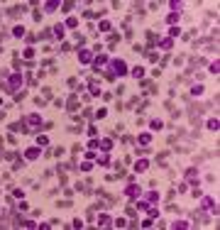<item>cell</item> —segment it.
Returning a JSON list of instances; mask_svg holds the SVG:
<instances>
[{
  "label": "cell",
  "instance_id": "cell-4",
  "mask_svg": "<svg viewBox=\"0 0 220 230\" xmlns=\"http://www.w3.org/2000/svg\"><path fill=\"white\" fill-rule=\"evenodd\" d=\"M78 59H81V64H90V59H93V54H90L88 49H81V51H78Z\"/></svg>",
  "mask_w": 220,
  "mask_h": 230
},
{
  "label": "cell",
  "instance_id": "cell-21",
  "mask_svg": "<svg viewBox=\"0 0 220 230\" xmlns=\"http://www.w3.org/2000/svg\"><path fill=\"white\" fill-rule=\"evenodd\" d=\"M132 73H135V76H137V79H139V76L144 73V69H142V66H135V71H132Z\"/></svg>",
  "mask_w": 220,
  "mask_h": 230
},
{
  "label": "cell",
  "instance_id": "cell-13",
  "mask_svg": "<svg viewBox=\"0 0 220 230\" xmlns=\"http://www.w3.org/2000/svg\"><path fill=\"white\" fill-rule=\"evenodd\" d=\"M208 127H210V130H218V127H220V123H218V118H213V120H208Z\"/></svg>",
  "mask_w": 220,
  "mask_h": 230
},
{
  "label": "cell",
  "instance_id": "cell-6",
  "mask_svg": "<svg viewBox=\"0 0 220 230\" xmlns=\"http://www.w3.org/2000/svg\"><path fill=\"white\" fill-rule=\"evenodd\" d=\"M135 169H137V171H147V169H149V162H147V159H139V162L135 164Z\"/></svg>",
  "mask_w": 220,
  "mask_h": 230
},
{
  "label": "cell",
  "instance_id": "cell-18",
  "mask_svg": "<svg viewBox=\"0 0 220 230\" xmlns=\"http://www.w3.org/2000/svg\"><path fill=\"white\" fill-rule=\"evenodd\" d=\"M98 27H100V30H103V32H108V30H110V22H108V20H103V22H100V25H98Z\"/></svg>",
  "mask_w": 220,
  "mask_h": 230
},
{
  "label": "cell",
  "instance_id": "cell-1",
  "mask_svg": "<svg viewBox=\"0 0 220 230\" xmlns=\"http://www.w3.org/2000/svg\"><path fill=\"white\" fill-rule=\"evenodd\" d=\"M110 71H113V76H110V79H115V76H122L125 71H127V66H125V61H110Z\"/></svg>",
  "mask_w": 220,
  "mask_h": 230
},
{
  "label": "cell",
  "instance_id": "cell-22",
  "mask_svg": "<svg viewBox=\"0 0 220 230\" xmlns=\"http://www.w3.org/2000/svg\"><path fill=\"white\" fill-rule=\"evenodd\" d=\"M210 71H213V73H218V71H220V64H218V61H213V64H210Z\"/></svg>",
  "mask_w": 220,
  "mask_h": 230
},
{
  "label": "cell",
  "instance_id": "cell-23",
  "mask_svg": "<svg viewBox=\"0 0 220 230\" xmlns=\"http://www.w3.org/2000/svg\"><path fill=\"white\" fill-rule=\"evenodd\" d=\"M152 130H161V120H152Z\"/></svg>",
  "mask_w": 220,
  "mask_h": 230
},
{
  "label": "cell",
  "instance_id": "cell-15",
  "mask_svg": "<svg viewBox=\"0 0 220 230\" xmlns=\"http://www.w3.org/2000/svg\"><path fill=\"white\" fill-rule=\"evenodd\" d=\"M76 25H78V20H76V17H69V20H66V27H71V30L76 27Z\"/></svg>",
  "mask_w": 220,
  "mask_h": 230
},
{
  "label": "cell",
  "instance_id": "cell-3",
  "mask_svg": "<svg viewBox=\"0 0 220 230\" xmlns=\"http://www.w3.org/2000/svg\"><path fill=\"white\" fill-rule=\"evenodd\" d=\"M125 194H127V196H130V198H137V196L142 194V191H139V186H137V184H130V186H127V188H125Z\"/></svg>",
  "mask_w": 220,
  "mask_h": 230
},
{
  "label": "cell",
  "instance_id": "cell-7",
  "mask_svg": "<svg viewBox=\"0 0 220 230\" xmlns=\"http://www.w3.org/2000/svg\"><path fill=\"white\" fill-rule=\"evenodd\" d=\"M25 154H27V159H37V157H39V149H37V147H29Z\"/></svg>",
  "mask_w": 220,
  "mask_h": 230
},
{
  "label": "cell",
  "instance_id": "cell-14",
  "mask_svg": "<svg viewBox=\"0 0 220 230\" xmlns=\"http://www.w3.org/2000/svg\"><path fill=\"white\" fill-rule=\"evenodd\" d=\"M98 225H110V218L108 216H98Z\"/></svg>",
  "mask_w": 220,
  "mask_h": 230
},
{
  "label": "cell",
  "instance_id": "cell-8",
  "mask_svg": "<svg viewBox=\"0 0 220 230\" xmlns=\"http://www.w3.org/2000/svg\"><path fill=\"white\" fill-rule=\"evenodd\" d=\"M171 42H174L171 37H167V39H161V42H159V47H161V49H169V47H171Z\"/></svg>",
  "mask_w": 220,
  "mask_h": 230
},
{
  "label": "cell",
  "instance_id": "cell-10",
  "mask_svg": "<svg viewBox=\"0 0 220 230\" xmlns=\"http://www.w3.org/2000/svg\"><path fill=\"white\" fill-rule=\"evenodd\" d=\"M159 201V194H147V201L144 203H157Z\"/></svg>",
  "mask_w": 220,
  "mask_h": 230
},
{
  "label": "cell",
  "instance_id": "cell-20",
  "mask_svg": "<svg viewBox=\"0 0 220 230\" xmlns=\"http://www.w3.org/2000/svg\"><path fill=\"white\" fill-rule=\"evenodd\" d=\"M90 93H93V95H98V93H100V88H98V83H90Z\"/></svg>",
  "mask_w": 220,
  "mask_h": 230
},
{
  "label": "cell",
  "instance_id": "cell-19",
  "mask_svg": "<svg viewBox=\"0 0 220 230\" xmlns=\"http://www.w3.org/2000/svg\"><path fill=\"white\" fill-rule=\"evenodd\" d=\"M12 34H15V37H22V34H25V30H22V27H15V30H12Z\"/></svg>",
  "mask_w": 220,
  "mask_h": 230
},
{
  "label": "cell",
  "instance_id": "cell-2",
  "mask_svg": "<svg viewBox=\"0 0 220 230\" xmlns=\"http://www.w3.org/2000/svg\"><path fill=\"white\" fill-rule=\"evenodd\" d=\"M20 86H22V76H20V73H12L10 79H8V88L17 91V88H20Z\"/></svg>",
  "mask_w": 220,
  "mask_h": 230
},
{
  "label": "cell",
  "instance_id": "cell-5",
  "mask_svg": "<svg viewBox=\"0 0 220 230\" xmlns=\"http://www.w3.org/2000/svg\"><path fill=\"white\" fill-rule=\"evenodd\" d=\"M39 123H42V118H39V115H29V118H27V125H29V127H37Z\"/></svg>",
  "mask_w": 220,
  "mask_h": 230
},
{
  "label": "cell",
  "instance_id": "cell-9",
  "mask_svg": "<svg viewBox=\"0 0 220 230\" xmlns=\"http://www.w3.org/2000/svg\"><path fill=\"white\" fill-rule=\"evenodd\" d=\"M149 142H152V135H147V132L139 135V145H149Z\"/></svg>",
  "mask_w": 220,
  "mask_h": 230
},
{
  "label": "cell",
  "instance_id": "cell-11",
  "mask_svg": "<svg viewBox=\"0 0 220 230\" xmlns=\"http://www.w3.org/2000/svg\"><path fill=\"white\" fill-rule=\"evenodd\" d=\"M105 64H108L105 56H98V59H96V69H100V66H105Z\"/></svg>",
  "mask_w": 220,
  "mask_h": 230
},
{
  "label": "cell",
  "instance_id": "cell-17",
  "mask_svg": "<svg viewBox=\"0 0 220 230\" xmlns=\"http://www.w3.org/2000/svg\"><path fill=\"white\" fill-rule=\"evenodd\" d=\"M174 228H179V230H186V228H188V223H183V220H179V223H174Z\"/></svg>",
  "mask_w": 220,
  "mask_h": 230
},
{
  "label": "cell",
  "instance_id": "cell-12",
  "mask_svg": "<svg viewBox=\"0 0 220 230\" xmlns=\"http://www.w3.org/2000/svg\"><path fill=\"white\" fill-rule=\"evenodd\" d=\"M110 147H113V142H110V140H103V142H100V149H103V152H108Z\"/></svg>",
  "mask_w": 220,
  "mask_h": 230
},
{
  "label": "cell",
  "instance_id": "cell-16",
  "mask_svg": "<svg viewBox=\"0 0 220 230\" xmlns=\"http://www.w3.org/2000/svg\"><path fill=\"white\" fill-rule=\"evenodd\" d=\"M54 34H57L59 39H61V37H64V27H61V25H57V27H54Z\"/></svg>",
  "mask_w": 220,
  "mask_h": 230
}]
</instances>
